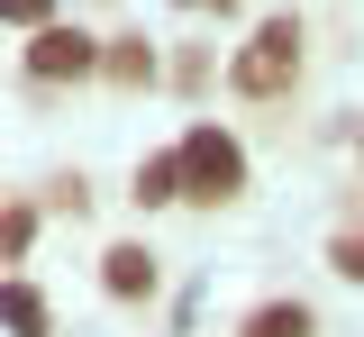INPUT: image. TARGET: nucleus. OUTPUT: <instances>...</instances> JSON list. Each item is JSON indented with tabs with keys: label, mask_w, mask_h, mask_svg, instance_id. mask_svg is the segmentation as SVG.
Masks as SVG:
<instances>
[{
	"label": "nucleus",
	"mask_w": 364,
	"mask_h": 337,
	"mask_svg": "<svg viewBox=\"0 0 364 337\" xmlns=\"http://www.w3.org/2000/svg\"><path fill=\"white\" fill-rule=\"evenodd\" d=\"M246 192V155L228 128H191L182 137V200H200V210H219V200Z\"/></svg>",
	"instance_id": "obj_1"
},
{
	"label": "nucleus",
	"mask_w": 364,
	"mask_h": 337,
	"mask_svg": "<svg viewBox=\"0 0 364 337\" xmlns=\"http://www.w3.org/2000/svg\"><path fill=\"white\" fill-rule=\"evenodd\" d=\"M291 73H301V28L291 18H264L255 37H246V55L228 64V82L246 100H273V92H291Z\"/></svg>",
	"instance_id": "obj_2"
},
{
	"label": "nucleus",
	"mask_w": 364,
	"mask_h": 337,
	"mask_svg": "<svg viewBox=\"0 0 364 337\" xmlns=\"http://www.w3.org/2000/svg\"><path fill=\"white\" fill-rule=\"evenodd\" d=\"M91 64H100V46H91L82 28H37L28 37V73L37 82H82Z\"/></svg>",
	"instance_id": "obj_3"
},
{
	"label": "nucleus",
	"mask_w": 364,
	"mask_h": 337,
	"mask_svg": "<svg viewBox=\"0 0 364 337\" xmlns=\"http://www.w3.org/2000/svg\"><path fill=\"white\" fill-rule=\"evenodd\" d=\"M100 283L119 291V301L155 291V255H146V246H109V255H100Z\"/></svg>",
	"instance_id": "obj_4"
},
{
	"label": "nucleus",
	"mask_w": 364,
	"mask_h": 337,
	"mask_svg": "<svg viewBox=\"0 0 364 337\" xmlns=\"http://www.w3.org/2000/svg\"><path fill=\"white\" fill-rule=\"evenodd\" d=\"M164 200H182V146L136 164V210H164Z\"/></svg>",
	"instance_id": "obj_5"
},
{
	"label": "nucleus",
	"mask_w": 364,
	"mask_h": 337,
	"mask_svg": "<svg viewBox=\"0 0 364 337\" xmlns=\"http://www.w3.org/2000/svg\"><path fill=\"white\" fill-rule=\"evenodd\" d=\"M310 328H318V319L301 310V301H264V310L246 319V337H310Z\"/></svg>",
	"instance_id": "obj_6"
},
{
	"label": "nucleus",
	"mask_w": 364,
	"mask_h": 337,
	"mask_svg": "<svg viewBox=\"0 0 364 337\" xmlns=\"http://www.w3.org/2000/svg\"><path fill=\"white\" fill-rule=\"evenodd\" d=\"M100 64H109V82H155V46H146V37H119Z\"/></svg>",
	"instance_id": "obj_7"
},
{
	"label": "nucleus",
	"mask_w": 364,
	"mask_h": 337,
	"mask_svg": "<svg viewBox=\"0 0 364 337\" xmlns=\"http://www.w3.org/2000/svg\"><path fill=\"white\" fill-rule=\"evenodd\" d=\"M0 310H9V328H18V337H46V301H37L28 283H9V291H0Z\"/></svg>",
	"instance_id": "obj_8"
},
{
	"label": "nucleus",
	"mask_w": 364,
	"mask_h": 337,
	"mask_svg": "<svg viewBox=\"0 0 364 337\" xmlns=\"http://www.w3.org/2000/svg\"><path fill=\"white\" fill-rule=\"evenodd\" d=\"M28 237H37V210H9V219H0V246H9V255H28Z\"/></svg>",
	"instance_id": "obj_9"
},
{
	"label": "nucleus",
	"mask_w": 364,
	"mask_h": 337,
	"mask_svg": "<svg viewBox=\"0 0 364 337\" xmlns=\"http://www.w3.org/2000/svg\"><path fill=\"white\" fill-rule=\"evenodd\" d=\"M328 264H337L346 283H364V237H337V246H328Z\"/></svg>",
	"instance_id": "obj_10"
},
{
	"label": "nucleus",
	"mask_w": 364,
	"mask_h": 337,
	"mask_svg": "<svg viewBox=\"0 0 364 337\" xmlns=\"http://www.w3.org/2000/svg\"><path fill=\"white\" fill-rule=\"evenodd\" d=\"M0 9H9L18 28H46V9H55V0H0Z\"/></svg>",
	"instance_id": "obj_11"
}]
</instances>
